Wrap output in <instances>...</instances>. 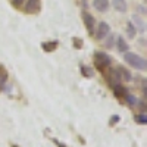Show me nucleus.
I'll list each match as a JSON object with an SVG mask.
<instances>
[{
  "label": "nucleus",
  "instance_id": "obj_1",
  "mask_svg": "<svg viewBox=\"0 0 147 147\" xmlns=\"http://www.w3.org/2000/svg\"><path fill=\"white\" fill-rule=\"evenodd\" d=\"M124 60H125L129 66L136 68V69H138V71H146V69H147V60L143 59L140 55L132 53V52H129V50L124 53Z\"/></svg>",
  "mask_w": 147,
  "mask_h": 147
},
{
  "label": "nucleus",
  "instance_id": "obj_2",
  "mask_svg": "<svg viewBox=\"0 0 147 147\" xmlns=\"http://www.w3.org/2000/svg\"><path fill=\"white\" fill-rule=\"evenodd\" d=\"M110 63H112V59H110V56L107 53L96 52V55H94V65L99 69H105V68L110 66Z\"/></svg>",
  "mask_w": 147,
  "mask_h": 147
},
{
  "label": "nucleus",
  "instance_id": "obj_3",
  "mask_svg": "<svg viewBox=\"0 0 147 147\" xmlns=\"http://www.w3.org/2000/svg\"><path fill=\"white\" fill-rule=\"evenodd\" d=\"M110 32V27H109V24L102 21L99 25H97V31H94V35H96V38L97 40H103L105 37H107Z\"/></svg>",
  "mask_w": 147,
  "mask_h": 147
},
{
  "label": "nucleus",
  "instance_id": "obj_4",
  "mask_svg": "<svg viewBox=\"0 0 147 147\" xmlns=\"http://www.w3.org/2000/svg\"><path fill=\"white\" fill-rule=\"evenodd\" d=\"M82 19H84V25L85 28L88 30L90 34H94L96 31V21H94V16L88 12H82Z\"/></svg>",
  "mask_w": 147,
  "mask_h": 147
},
{
  "label": "nucleus",
  "instance_id": "obj_5",
  "mask_svg": "<svg viewBox=\"0 0 147 147\" xmlns=\"http://www.w3.org/2000/svg\"><path fill=\"white\" fill-rule=\"evenodd\" d=\"M132 24H134V27H136V30H137L138 32H141V34L146 32V24H144V19H143L141 16H138V15L134 13V15H132Z\"/></svg>",
  "mask_w": 147,
  "mask_h": 147
},
{
  "label": "nucleus",
  "instance_id": "obj_6",
  "mask_svg": "<svg viewBox=\"0 0 147 147\" xmlns=\"http://www.w3.org/2000/svg\"><path fill=\"white\" fill-rule=\"evenodd\" d=\"M110 3H109V0H93V7L97 10V12H107Z\"/></svg>",
  "mask_w": 147,
  "mask_h": 147
},
{
  "label": "nucleus",
  "instance_id": "obj_7",
  "mask_svg": "<svg viewBox=\"0 0 147 147\" xmlns=\"http://www.w3.org/2000/svg\"><path fill=\"white\" fill-rule=\"evenodd\" d=\"M40 10V0H27V12L35 13Z\"/></svg>",
  "mask_w": 147,
  "mask_h": 147
},
{
  "label": "nucleus",
  "instance_id": "obj_8",
  "mask_svg": "<svg viewBox=\"0 0 147 147\" xmlns=\"http://www.w3.org/2000/svg\"><path fill=\"white\" fill-rule=\"evenodd\" d=\"M112 6L118 12H127V9H128L127 0H112Z\"/></svg>",
  "mask_w": 147,
  "mask_h": 147
},
{
  "label": "nucleus",
  "instance_id": "obj_9",
  "mask_svg": "<svg viewBox=\"0 0 147 147\" xmlns=\"http://www.w3.org/2000/svg\"><path fill=\"white\" fill-rule=\"evenodd\" d=\"M116 47H118V50L121 52V53H125V52H128L129 50V46H128V43L124 40V37H116Z\"/></svg>",
  "mask_w": 147,
  "mask_h": 147
},
{
  "label": "nucleus",
  "instance_id": "obj_10",
  "mask_svg": "<svg viewBox=\"0 0 147 147\" xmlns=\"http://www.w3.org/2000/svg\"><path fill=\"white\" fill-rule=\"evenodd\" d=\"M113 94L116 97H125L128 94V91H127L125 87H122V85L118 82V84H113Z\"/></svg>",
  "mask_w": 147,
  "mask_h": 147
},
{
  "label": "nucleus",
  "instance_id": "obj_11",
  "mask_svg": "<svg viewBox=\"0 0 147 147\" xmlns=\"http://www.w3.org/2000/svg\"><path fill=\"white\" fill-rule=\"evenodd\" d=\"M118 72H119V75H121V80H125V81H131V80H132L131 72H129L127 68L119 66V68H118Z\"/></svg>",
  "mask_w": 147,
  "mask_h": 147
},
{
  "label": "nucleus",
  "instance_id": "obj_12",
  "mask_svg": "<svg viewBox=\"0 0 147 147\" xmlns=\"http://www.w3.org/2000/svg\"><path fill=\"white\" fill-rule=\"evenodd\" d=\"M136 122H138L140 125H146L147 124V113L146 112H140L138 115H136Z\"/></svg>",
  "mask_w": 147,
  "mask_h": 147
},
{
  "label": "nucleus",
  "instance_id": "obj_13",
  "mask_svg": "<svg viewBox=\"0 0 147 147\" xmlns=\"http://www.w3.org/2000/svg\"><path fill=\"white\" fill-rule=\"evenodd\" d=\"M127 32H128V37H129V38H134V37H136L137 30H136V27H134V24H132L131 21L127 24Z\"/></svg>",
  "mask_w": 147,
  "mask_h": 147
},
{
  "label": "nucleus",
  "instance_id": "obj_14",
  "mask_svg": "<svg viewBox=\"0 0 147 147\" xmlns=\"http://www.w3.org/2000/svg\"><path fill=\"white\" fill-rule=\"evenodd\" d=\"M41 46H43V49H44L46 52H52V50H55V49H56L57 43H56V41H53V43L49 41V43H43Z\"/></svg>",
  "mask_w": 147,
  "mask_h": 147
},
{
  "label": "nucleus",
  "instance_id": "obj_15",
  "mask_svg": "<svg viewBox=\"0 0 147 147\" xmlns=\"http://www.w3.org/2000/svg\"><path fill=\"white\" fill-rule=\"evenodd\" d=\"M115 40H116V35H115V34L109 35L107 40H106V47H107V49H112V47L115 46Z\"/></svg>",
  "mask_w": 147,
  "mask_h": 147
},
{
  "label": "nucleus",
  "instance_id": "obj_16",
  "mask_svg": "<svg viewBox=\"0 0 147 147\" xmlns=\"http://www.w3.org/2000/svg\"><path fill=\"white\" fill-rule=\"evenodd\" d=\"M125 100H127V103H128L129 106H136V103H137L136 96H132V94H129V93L125 96Z\"/></svg>",
  "mask_w": 147,
  "mask_h": 147
},
{
  "label": "nucleus",
  "instance_id": "obj_17",
  "mask_svg": "<svg viewBox=\"0 0 147 147\" xmlns=\"http://www.w3.org/2000/svg\"><path fill=\"white\" fill-rule=\"evenodd\" d=\"M136 106L141 110V112H146V102H144V100H137Z\"/></svg>",
  "mask_w": 147,
  "mask_h": 147
},
{
  "label": "nucleus",
  "instance_id": "obj_18",
  "mask_svg": "<svg viewBox=\"0 0 147 147\" xmlns=\"http://www.w3.org/2000/svg\"><path fill=\"white\" fill-rule=\"evenodd\" d=\"M6 80H7V75H6L5 72H2V71H0V87H2V85L6 82Z\"/></svg>",
  "mask_w": 147,
  "mask_h": 147
},
{
  "label": "nucleus",
  "instance_id": "obj_19",
  "mask_svg": "<svg viewBox=\"0 0 147 147\" xmlns=\"http://www.w3.org/2000/svg\"><path fill=\"white\" fill-rule=\"evenodd\" d=\"M24 2H25V0H12V5H13L15 7H21L24 5Z\"/></svg>",
  "mask_w": 147,
  "mask_h": 147
},
{
  "label": "nucleus",
  "instance_id": "obj_20",
  "mask_svg": "<svg viewBox=\"0 0 147 147\" xmlns=\"http://www.w3.org/2000/svg\"><path fill=\"white\" fill-rule=\"evenodd\" d=\"M138 12H140L141 15H144V13H146V9H144V5H140V6H138Z\"/></svg>",
  "mask_w": 147,
  "mask_h": 147
},
{
  "label": "nucleus",
  "instance_id": "obj_21",
  "mask_svg": "<svg viewBox=\"0 0 147 147\" xmlns=\"http://www.w3.org/2000/svg\"><path fill=\"white\" fill-rule=\"evenodd\" d=\"M118 121H119V116H113L112 119H110V125H113V124H116Z\"/></svg>",
  "mask_w": 147,
  "mask_h": 147
},
{
  "label": "nucleus",
  "instance_id": "obj_22",
  "mask_svg": "<svg viewBox=\"0 0 147 147\" xmlns=\"http://www.w3.org/2000/svg\"><path fill=\"white\" fill-rule=\"evenodd\" d=\"M140 44H141V46H146V41H144V40L141 38V40H140Z\"/></svg>",
  "mask_w": 147,
  "mask_h": 147
},
{
  "label": "nucleus",
  "instance_id": "obj_23",
  "mask_svg": "<svg viewBox=\"0 0 147 147\" xmlns=\"http://www.w3.org/2000/svg\"><path fill=\"white\" fill-rule=\"evenodd\" d=\"M82 2H85V0H82Z\"/></svg>",
  "mask_w": 147,
  "mask_h": 147
}]
</instances>
